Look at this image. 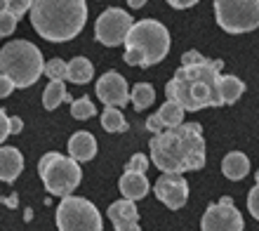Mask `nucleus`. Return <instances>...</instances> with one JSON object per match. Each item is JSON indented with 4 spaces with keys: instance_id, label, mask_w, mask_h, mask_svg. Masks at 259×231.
I'll use <instances>...</instances> for the list:
<instances>
[{
    "instance_id": "nucleus-1",
    "label": "nucleus",
    "mask_w": 259,
    "mask_h": 231,
    "mask_svg": "<svg viewBox=\"0 0 259 231\" xmlns=\"http://www.w3.org/2000/svg\"><path fill=\"white\" fill-rule=\"evenodd\" d=\"M224 61L205 59L191 50L182 57V66L165 85L167 99L177 102L184 111H200L207 106H224L219 97V78Z\"/></svg>"
},
{
    "instance_id": "nucleus-17",
    "label": "nucleus",
    "mask_w": 259,
    "mask_h": 231,
    "mask_svg": "<svg viewBox=\"0 0 259 231\" xmlns=\"http://www.w3.org/2000/svg\"><path fill=\"white\" fill-rule=\"evenodd\" d=\"M222 172H224L226 179L240 182V179L250 172V158H247L243 151H231V153H226L224 161H222Z\"/></svg>"
},
{
    "instance_id": "nucleus-2",
    "label": "nucleus",
    "mask_w": 259,
    "mask_h": 231,
    "mask_svg": "<svg viewBox=\"0 0 259 231\" xmlns=\"http://www.w3.org/2000/svg\"><path fill=\"white\" fill-rule=\"evenodd\" d=\"M151 161L163 172H189L205 168V139L198 123H182L172 130H160L149 142Z\"/></svg>"
},
{
    "instance_id": "nucleus-30",
    "label": "nucleus",
    "mask_w": 259,
    "mask_h": 231,
    "mask_svg": "<svg viewBox=\"0 0 259 231\" xmlns=\"http://www.w3.org/2000/svg\"><path fill=\"white\" fill-rule=\"evenodd\" d=\"M7 137H10V118L3 109H0V144L5 142Z\"/></svg>"
},
{
    "instance_id": "nucleus-21",
    "label": "nucleus",
    "mask_w": 259,
    "mask_h": 231,
    "mask_svg": "<svg viewBox=\"0 0 259 231\" xmlns=\"http://www.w3.org/2000/svg\"><path fill=\"white\" fill-rule=\"evenodd\" d=\"M184 113L186 111L179 106L177 102H172V99H167V102L158 109V121H160V125H163L165 130H172V128H177V125H182L184 123Z\"/></svg>"
},
{
    "instance_id": "nucleus-27",
    "label": "nucleus",
    "mask_w": 259,
    "mask_h": 231,
    "mask_svg": "<svg viewBox=\"0 0 259 231\" xmlns=\"http://www.w3.org/2000/svg\"><path fill=\"white\" fill-rule=\"evenodd\" d=\"M14 28H17V17L10 12H0V35H12Z\"/></svg>"
},
{
    "instance_id": "nucleus-3",
    "label": "nucleus",
    "mask_w": 259,
    "mask_h": 231,
    "mask_svg": "<svg viewBox=\"0 0 259 231\" xmlns=\"http://www.w3.org/2000/svg\"><path fill=\"white\" fill-rule=\"evenodd\" d=\"M31 24L35 33L50 43H66L85 28L88 3L85 0H33Z\"/></svg>"
},
{
    "instance_id": "nucleus-33",
    "label": "nucleus",
    "mask_w": 259,
    "mask_h": 231,
    "mask_svg": "<svg viewBox=\"0 0 259 231\" xmlns=\"http://www.w3.org/2000/svg\"><path fill=\"white\" fill-rule=\"evenodd\" d=\"M146 128H149V132H153V135L163 130V125H160V121H158V115H156V113L149 115V121H146Z\"/></svg>"
},
{
    "instance_id": "nucleus-5",
    "label": "nucleus",
    "mask_w": 259,
    "mask_h": 231,
    "mask_svg": "<svg viewBox=\"0 0 259 231\" xmlns=\"http://www.w3.org/2000/svg\"><path fill=\"white\" fill-rule=\"evenodd\" d=\"M42 55L33 43L10 41L0 50V73L12 81L14 88H31L42 75Z\"/></svg>"
},
{
    "instance_id": "nucleus-12",
    "label": "nucleus",
    "mask_w": 259,
    "mask_h": 231,
    "mask_svg": "<svg viewBox=\"0 0 259 231\" xmlns=\"http://www.w3.org/2000/svg\"><path fill=\"white\" fill-rule=\"evenodd\" d=\"M95 92L106 106H116V109H120V106H125V104L130 102L127 81H125L118 71H106V73L99 78V83H97Z\"/></svg>"
},
{
    "instance_id": "nucleus-20",
    "label": "nucleus",
    "mask_w": 259,
    "mask_h": 231,
    "mask_svg": "<svg viewBox=\"0 0 259 231\" xmlns=\"http://www.w3.org/2000/svg\"><path fill=\"white\" fill-rule=\"evenodd\" d=\"M62 102H71V95L66 92L64 81H50V85L42 92V106L48 111H55Z\"/></svg>"
},
{
    "instance_id": "nucleus-7",
    "label": "nucleus",
    "mask_w": 259,
    "mask_h": 231,
    "mask_svg": "<svg viewBox=\"0 0 259 231\" xmlns=\"http://www.w3.org/2000/svg\"><path fill=\"white\" fill-rule=\"evenodd\" d=\"M57 229L59 231H102L104 222L95 203L80 196H64L57 208Z\"/></svg>"
},
{
    "instance_id": "nucleus-22",
    "label": "nucleus",
    "mask_w": 259,
    "mask_h": 231,
    "mask_svg": "<svg viewBox=\"0 0 259 231\" xmlns=\"http://www.w3.org/2000/svg\"><path fill=\"white\" fill-rule=\"evenodd\" d=\"M156 99V90L151 83H137L135 88L130 90V102L135 106V111H144L149 109L151 104Z\"/></svg>"
},
{
    "instance_id": "nucleus-15",
    "label": "nucleus",
    "mask_w": 259,
    "mask_h": 231,
    "mask_svg": "<svg viewBox=\"0 0 259 231\" xmlns=\"http://www.w3.org/2000/svg\"><path fill=\"white\" fill-rule=\"evenodd\" d=\"M118 186H120V194L125 196V201H142L151 191V184L144 172H130V170L123 172Z\"/></svg>"
},
{
    "instance_id": "nucleus-25",
    "label": "nucleus",
    "mask_w": 259,
    "mask_h": 231,
    "mask_svg": "<svg viewBox=\"0 0 259 231\" xmlns=\"http://www.w3.org/2000/svg\"><path fill=\"white\" fill-rule=\"evenodd\" d=\"M42 73L48 75L50 81H66V61L62 59H50L42 66Z\"/></svg>"
},
{
    "instance_id": "nucleus-16",
    "label": "nucleus",
    "mask_w": 259,
    "mask_h": 231,
    "mask_svg": "<svg viewBox=\"0 0 259 231\" xmlns=\"http://www.w3.org/2000/svg\"><path fill=\"white\" fill-rule=\"evenodd\" d=\"M68 156L75 163H88L97 156V139L90 132H75L68 139Z\"/></svg>"
},
{
    "instance_id": "nucleus-35",
    "label": "nucleus",
    "mask_w": 259,
    "mask_h": 231,
    "mask_svg": "<svg viewBox=\"0 0 259 231\" xmlns=\"http://www.w3.org/2000/svg\"><path fill=\"white\" fill-rule=\"evenodd\" d=\"M127 5H130V7H135V10H139V7L146 5V0H127Z\"/></svg>"
},
{
    "instance_id": "nucleus-29",
    "label": "nucleus",
    "mask_w": 259,
    "mask_h": 231,
    "mask_svg": "<svg viewBox=\"0 0 259 231\" xmlns=\"http://www.w3.org/2000/svg\"><path fill=\"white\" fill-rule=\"evenodd\" d=\"M247 210L254 219H259V186L250 189V194H247Z\"/></svg>"
},
{
    "instance_id": "nucleus-18",
    "label": "nucleus",
    "mask_w": 259,
    "mask_h": 231,
    "mask_svg": "<svg viewBox=\"0 0 259 231\" xmlns=\"http://www.w3.org/2000/svg\"><path fill=\"white\" fill-rule=\"evenodd\" d=\"M92 75H95V66H92V61L85 59V57H73V59L66 64V81L75 83V85L90 83Z\"/></svg>"
},
{
    "instance_id": "nucleus-4",
    "label": "nucleus",
    "mask_w": 259,
    "mask_h": 231,
    "mask_svg": "<svg viewBox=\"0 0 259 231\" xmlns=\"http://www.w3.org/2000/svg\"><path fill=\"white\" fill-rule=\"evenodd\" d=\"M123 45L125 61L130 66L149 68L167 57V52H170V31L156 19H142L132 24Z\"/></svg>"
},
{
    "instance_id": "nucleus-31",
    "label": "nucleus",
    "mask_w": 259,
    "mask_h": 231,
    "mask_svg": "<svg viewBox=\"0 0 259 231\" xmlns=\"http://www.w3.org/2000/svg\"><path fill=\"white\" fill-rule=\"evenodd\" d=\"M12 90H14L12 81H10L7 75L0 73V99H5V97H10V95H12Z\"/></svg>"
},
{
    "instance_id": "nucleus-23",
    "label": "nucleus",
    "mask_w": 259,
    "mask_h": 231,
    "mask_svg": "<svg viewBox=\"0 0 259 231\" xmlns=\"http://www.w3.org/2000/svg\"><path fill=\"white\" fill-rule=\"evenodd\" d=\"M102 128L106 132H125L127 130V121L116 106H106L102 113Z\"/></svg>"
},
{
    "instance_id": "nucleus-36",
    "label": "nucleus",
    "mask_w": 259,
    "mask_h": 231,
    "mask_svg": "<svg viewBox=\"0 0 259 231\" xmlns=\"http://www.w3.org/2000/svg\"><path fill=\"white\" fill-rule=\"evenodd\" d=\"M257 186H259V170H257Z\"/></svg>"
},
{
    "instance_id": "nucleus-10",
    "label": "nucleus",
    "mask_w": 259,
    "mask_h": 231,
    "mask_svg": "<svg viewBox=\"0 0 259 231\" xmlns=\"http://www.w3.org/2000/svg\"><path fill=\"white\" fill-rule=\"evenodd\" d=\"M200 229L203 231H243V215L233 205L231 198L224 196L205 210L203 219H200Z\"/></svg>"
},
{
    "instance_id": "nucleus-19",
    "label": "nucleus",
    "mask_w": 259,
    "mask_h": 231,
    "mask_svg": "<svg viewBox=\"0 0 259 231\" xmlns=\"http://www.w3.org/2000/svg\"><path fill=\"white\" fill-rule=\"evenodd\" d=\"M243 92H245V83L240 78H236V75H222L219 78V97L224 104H236Z\"/></svg>"
},
{
    "instance_id": "nucleus-6",
    "label": "nucleus",
    "mask_w": 259,
    "mask_h": 231,
    "mask_svg": "<svg viewBox=\"0 0 259 231\" xmlns=\"http://www.w3.org/2000/svg\"><path fill=\"white\" fill-rule=\"evenodd\" d=\"M38 175H40L45 189L52 196H71L73 189H78V184L82 179L80 165L75 163L71 156H62L57 151H50L40 158L38 163Z\"/></svg>"
},
{
    "instance_id": "nucleus-11",
    "label": "nucleus",
    "mask_w": 259,
    "mask_h": 231,
    "mask_svg": "<svg viewBox=\"0 0 259 231\" xmlns=\"http://www.w3.org/2000/svg\"><path fill=\"white\" fill-rule=\"evenodd\" d=\"M156 198L163 205H167L170 210H179L184 208L189 201V182L177 172H163L156 179Z\"/></svg>"
},
{
    "instance_id": "nucleus-8",
    "label": "nucleus",
    "mask_w": 259,
    "mask_h": 231,
    "mask_svg": "<svg viewBox=\"0 0 259 231\" xmlns=\"http://www.w3.org/2000/svg\"><path fill=\"white\" fill-rule=\"evenodd\" d=\"M214 17L226 33L259 28V0H214Z\"/></svg>"
},
{
    "instance_id": "nucleus-9",
    "label": "nucleus",
    "mask_w": 259,
    "mask_h": 231,
    "mask_svg": "<svg viewBox=\"0 0 259 231\" xmlns=\"http://www.w3.org/2000/svg\"><path fill=\"white\" fill-rule=\"evenodd\" d=\"M132 17L120 7H109L99 14V19L95 24V38L106 48H118L123 45L127 38L130 28H132Z\"/></svg>"
},
{
    "instance_id": "nucleus-26",
    "label": "nucleus",
    "mask_w": 259,
    "mask_h": 231,
    "mask_svg": "<svg viewBox=\"0 0 259 231\" xmlns=\"http://www.w3.org/2000/svg\"><path fill=\"white\" fill-rule=\"evenodd\" d=\"M31 3H33V0H0V12H10L19 19L21 14L28 12Z\"/></svg>"
},
{
    "instance_id": "nucleus-14",
    "label": "nucleus",
    "mask_w": 259,
    "mask_h": 231,
    "mask_svg": "<svg viewBox=\"0 0 259 231\" xmlns=\"http://www.w3.org/2000/svg\"><path fill=\"white\" fill-rule=\"evenodd\" d=\"M24 170V156L17 146H0V182L12 184Z\"/></svg>"
},
{
    "instance_id": "nucleus-32",
    "label": "nucleus",
    "mask_w": 259,
    "mask_h": 231,
    "mask_svg": "<svg viewBox=\"0 0 259 231\" xmlns=\"http://www.w3.org/2000/svg\"><path fill=\"white\" fill-rule=\"evenodd\" d=\"M198 0H167V5H172L175 10H189V7H193Z\"/></svg>"
},
{
    "instance_id": "nucleus-34",
    "label": "nucleus",
    "mask_w": 259,
    "mask_h": 231,
    "mask_svg": "<svg viewBox=\"0 0 259 231\" xmlns=\"http://www.w3.org/2000/svg\"><path fill=\"white\" fill-rule=\"evenodd\" d=\"M21 130H24V121H21V118H17V115H14V118H10V135H19Z\"/></svg>"
},
{
    "instance_id": "nucleus-13",
    "label": "nucleus",
    "mask_w": 259,
    "mask_h": 231,
    "mask_svg": "<svg viewBox=\"0 0 259 231\" xmlns=\"http://www.w3.org/2000/svg\"><path fill=\"white\" fill-rule=\"evenodd\" d=\"M109 219L113 222L116 231H142L139 229V212L135 201H116L109 205Z\"/></svg>"
},
{
    "instance_id": "nucleus-24",
    "label": "nucleus",
    "mask_w": 259,
    "mask_h": 231,
    "mask_svg": "<svg viewBox=\"0 0 259 231\" xmlns=\"http://www.w3.org/2000/svg\"><path fill=\"white\" fill-rule=\"evenodd\" d=\"M95 113H97L95 104H92V99H88V97H80V99H73V102H71V115L78 118V121H88V118H92Z\"/></svg>"
},
{
    "instance_id": "nucleus-28",
    "label": "nucleus",
    "mask_w": 259,
    "mask_h": 231,
    "mask_svg": "<svg viewBox=\"0 0 259 231\" xmlns=\"http://www.w3.org/2000/svg\"><path fill=\"white\" fill-rule=\"evenodd\" d=\"M146 168H149V158L144 156V153H135V156L130 158V163L125 170L130 172H146Z\"/></svg>"
}]
</instances>
